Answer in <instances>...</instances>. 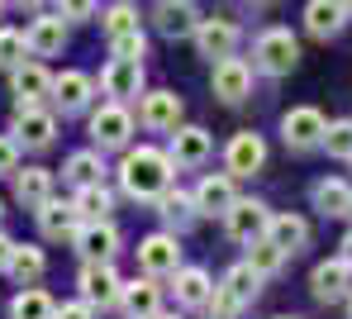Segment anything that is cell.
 Listing matches in <instances>:
<instances>
[{"label": "cell", "instance_id": "6da1fadb", "mask_svg": "<svg viewBox=\"0 0 352 319\" xmlns=\"http://www.w3.org/2000/svg\"><path fill=\"white\" fill-rule=\"evenodd\" d=\"M172 172L176 162L162 153V148H129L124 162H119V186L129 200H157V195L172 186Z\"/></svg>", "mask_w": 352, "mask_h": 319}, {"label": "cell", "instance_id": "7a4b0ae2", "mask_svg": "<svg viewBox=\"0 0 352 319\" xmlns=\"http://www.w3.org/2000/svg\"><path fill=\"white\" fill-rule=\"evenodd\" d=\"M257 291H262V276H257L248 262H234V267L224 272V281L214 286L210 310H214V319H238L243 305H252V300H257Z\"/></svg>", "mask_w": 352, "mask_h": 319}, {"label": "cell", "instance_id": "3957f363", "mask_svg": "<svg viewBox=\"0 0 352 319\" xmlns=\"http://www.w3.org/2000/svg\"><path fill=\"white\" fill-rule=\"evenodd\" d=\"M295 63H300V43L291 29H267L252 48V67L267 76H286V72H295Z\"/></svg>", "mask_w": 352, "mask_h": 319}, {"label": "cell", "instance_id": "277c9868", "mask_svg": "<svg viewBox=\"0 0 352 319\" xmlns=\"http://www.w3.org/2000/svg\"><path fill=\"white\" fill-rule=\"evenodd\" d=\"M76 291H81V300H86V305L105 310V305H119L124 281H119V272L110 267V262H86V267H81V276H76Z\"/></svg>", "mask_w": 352, "mask_h": 319}, {"label": "cell", "instance_id": "5b68a950", "mask_svg": "<svg viewBox=\"0 0 352 319\" xmlns=\"http://www.w3.org/2000/svg\"><path fill=\"white\" fill-rule=\"evenodd\" d=\"M53 133H58V120L48 115V110H38V105H14V124H10V138L19 143V148H48L53 143Z\"/></svg>", "mask_w": 352, "mask_h": 319}, {"label": "cell", "instance_id": "8992f818", "mask_svg": "<svg viewBox=\"0 0 352 319\" xmlns=\"http://www.w3.org/2000/svg\"><path fill=\"white\" fill-rule=\"evenodd\" d=\"M324 133H329V124H324V115L314 105H295V110H286V120H281V138H286V148H295V153L319 148Z\"/></svg>", "mask_w": 352, "mask_h": 319}, {"label": "cell", "instance_id": "52a82bcc", "mask_svg": "<svg viewBox=\"0 0 352 319\" xmlns=\"http://www.w3.org/2000/svg\"><path fill=\"white\" fill-rule=\"evenodd\" d=\"M129 133H133V115L124 110V100H110V105H100V110L91 115V138H96L100 153H105V148H124Z\"/></svg>", "mask_w": 352, "mask_h": 319}, {"label": "cell", "instance_id": "ba28073f", "mask_svg": "<svg viewBox=\"0 0 352 319\" xmlns=\"http://www.w3.org/2000/svg\"><path fill=\"white\" fill-rule=\"evenodd\" d=\"M210 86H214V96H219L224 105H238V100H248V91H252V67L229 53V58H219V63H214Z\"/></svg>", "mask_w": 352, "mask_h": 319}, {"label": "cell", "instance_id": "9c48e42d", "mask_svg": "<svg viewBox=\"0 0 352 319\" xmlns=\"http://www.w3.org/2000/svg\"><path fill=\"white\" fill-rule=\"evenodd\" d=\"M190 38H195V48H200L205 58H214V63H219V58H229V53L238 48V24L229 19V14H210V19H200V24H195V34H190Z\"/></svg>", "mask_w": 352, "mask_h": 319}, {"label": "cell", "instance_id": "30bf717a", "mask_svg": "<svg viewBox=\"0 0 352 319\" xmlns=\"http://www.w3.org/2000/svg\"><path fill=\"white\" fill-rule=\"evenodd\" d=\"M72 243H76V253L86 257V262H110L119 253V229L110 219H86L76 234H72Z\"/></svg>", "mask_w": 352, "mask_h": 319}, {"label": "cell", "instance_id": "8fae6325", "mask_svg": "<svg viewBox=\"0 0 352 319\" xmlns=\"http://www.w3.org/2000/svg\"><path fill=\"white\" fill-rule=\"evenodd\" d=\"M267 219H272V210L262 200H234L229 214H224V229H229L234 243H252V239L267 234Z\"/></svg>", "mask_w": 352, "mask_h": 319}, {"label": "cell", "instance_id": "7c38bea8", "mask_svg": "<svg viewBox=\"0 0 352 319\" xmlns=\"http://www.w3.org/2000/svg\"><path fill=\"white\" fill-rule=\"evenodd\" d=\"M138 267H143L148 276H176V267H181V243H176V234H148V239L138 243Z\"/></svg>", "mask_w": 352, "mask_h": 319}, {"label": "cell", "instance_id": "4fadbf2b", "mask_svg": "<svg viewBox=\"0 0 352 319\" xmlns=\"http://www.w3.org/2000/svg\"><path fill=\"white\" fill-rule=\"evenodd\" d=\"M195 24H200V10L190 0H157L153 5V29L162 38H190Z\"/></svg>", "mask_w": 352, "mask_h": 319}, {"label": "cell", "instance_id": "5bb4252c", "mask_svg": "<svg viewBox=\"0 0 352 319\" xmlns=\"http://www.w3.org/2000/svg\"><path fill=\"white\" fill-rule=\"evenodd\" d=\"M224 162H229V177H257L262 162H267V143H262V133H252V129L234 133Z\"/></svg>", "mask_w": 352, "mask_h": 319}, {"label": "cell", "instance_id": "9a60e30c", "mask_svg": "<svg viewBox=\"0 0 352 319\" xmlns=\"http://www.w3.org/2000/svg\"><path fill=\"white\" fill-rule=\"evenodd\" d=\"M100 91L129 100V96H143V58H110L100 72Z\"/></svg>", "mask_w": 352, "mask_h": 319}, {"label": "cell", "instance_id": "2e32d148", "mask_svg": "<svg viewBox=\"0 0 352 319\" xmlns=\"http://www.w3.org/2000/svg\"><path fill=\"white\" fill-rule=\"evenodd\" d=\"M210 133L200 124H176L172 129V148H167V157H172L176 167H205V157H210Z\"/></svg>", "mask_w": 352, "mask_h": 319}, {"label": "cell", "instance_id": "e0dca14e", "mask_svg": "<svg viewBox=\"0 0 352 319\" xmlns=\"http://www.w3.org/2000/svg\"><path fill=\"white\" fill-rule=\"evenodd\" d=\"M119 305H124V315L129 319H153L162 310V286H157V276H138V281H129L124 291H119Z\"/></svg>", "mask_w": 352, "mask_h": 319}, {"label": "cell", "instance_id": "ac0fdd59", "mask_svg": "<svg viewBox=\"0 0 352 319\" xmlns=\"http://www.w3.org/2000/svg\"><path fill=\"white\" fill-rule=\"evenodd\" d=\"M91 96H96V86H91L86 72H62V76H53V105H58L62 115H81L91 105Z\"/></svg>", "mask_w": 352, "mask_h": 319}, {"label": "cell", "instance_id": "d6986e66", "mask_svg": "<svg viewBox=\"0 0 352 319\" xmlns=\"http://www.w3.org/2000/svg\"><path fill=\"white\" fill-rule=\"evenodd\" d=\"M10 86H14V105H38L53 96V76L38 63H19L10 72Z\"/></svg>", "mask_w": 352, "mask_h": 319}, {"label": "cell", "instance_id": "ffe728a7", "mask_svg": "<svg viewBox=\"0 0 352 319\" xmlns=\"http://www.w3.org/2000/svg\"><path fill=\"white\" fill-rule=\"evenodd\" d=\"M309 286H314L319 300H343L348 286H352V262H348V257H329V262H319L314 276H309Z\"/></svg>", "mask_w": 352, "mask_h": 319}, {"label": "cell", "instance_id": "44dd1931", "mask_svg": "<svg viewBox=\"0 0 352 319\" xmlns=\"http://www.w3.org/2000/svg\"><path fill=\"white\" fill-rule=\"evenodd\" d=\"M234 177L229 172H210V177H200V186H195V210L200 214H229V205H234Z\"/></svg>", "mask_w": 352, "mask_h": 319}, {"label": "cell", "instance_id": "7402d4cb", "mask_svg": "<svg viewBox=\"0 0 352 319\" xmlns=\"http://www.w3.org/2000/svg\"><path fill=\"white\" fill-rule=\"evenodd\" d=\"M138 120H143L148 129H157V133L176 129V124H181V96H176V91H148Z\"/></svg>", "mask_w": 352, "mask_h": 319}, {"label": "cell", "instance_id": "603a6c76", "mask_svg": "<svg viewBox=\"0 0 352 319\" xmlns=\"http://www.w3.org/2000/svg\"><path fill=\"white\" fill-rule=\"evenodd\" d=\"M24 38H29V53L53 58V53H62V43H67V19H62V14H38Z\"/></svg>", "mask_w": 352, "mask_h": 319}, {"label": "cell", "instance_id": "cb8c5ba5", "mask_svg": "<svg viewBox=\"0 0 352 319\" xmlns=\"http://www.w3.org/2000/svg\"><path fill=\"white\" fill-rule=\"evenodd\" d=\"M14 200H19L24 210L48 205V200H53V172H48V167H24V172H14Z\"/></svg>", "mask_w": 352, "mask_h": 319}, {"label": "cell", "instance_id": "d4e9b609", "mask_svg": "<svg viewBox=\"0 0 352 319\" xmlns=\"http://www.w3.org/2000/svg\"><path fill=\"white\" fill-rule=\"evenodd\" d=\"M210 296H214V286H210L205 267H176V305L200 310V305H210Z\"/></svg>", "mask_w": 352, "mask_h": 319}, {"label": "cell", "instance_id": "484cf974", "mask_svg": "<svg viewBox=\"0 0 352 319\" xmlns=\"http://www.w3.org/2000/svg\"><path fill=\"white\" fill-rule=\"evenodd\" d=\"M38 214V229H43V239H72L76 229H81V214H76V205L67 200H48V205H38L34 210Z\"/></svg>", "mask_w": 352, "mask_h": 319}, {"label": "cell", "instance_id": "4316f807", "mask_svg": "<svg viewBox=\"0 0 352 319\" xmlns=\"http://www.w3.org/2000/svg\"><path fill=\"white\" fill-rule=\"evenodd\" d=\"M267 239H272L286 257H295L305 243H309V224H305L300 214H272V219H267Z\"/></svg>", "mask_w": 352, "mask_h": 319}, {"label": "cell", "instance_id": "83f0119b", "mask_svg": "<svg viewBox=\"0 0 352 319\" xmlns=\"http://www.w3.org/2000/svg\"><path fill=\"white\" fill-rule=\"evenodd\" d=\"M19 286H34L43 272H48V253L43 248H34V243H14V253H10V267H5Z\"/></svg>", "mask_w": 352, "mask_h": 319}, {"label": "cell", "instance_id": "f1b7e54d", "mask_svg": "<svg viewBox=\"0 0 352 319\" xmlns=\"http://www.w3.org/2000/svg\"><path fill=\"white\" fill-rule=\"evenodd\" d=\"M157 214H162V219L172 224L176 234H181V229H190V224L200 219V210H195V195H186V191H172V186H167V191L157 195Z\"/></svg>", "mask_w": 352, "mask_h": 319}, {"label": "cell", "instance_id": "f546056e", "mask_svg": "<svg viewBox=\"0 0 352 319\" xmlns=\"http://www.w3.org/2000/svg\"><path fill=\"white\" fill-rule=\"evenodd\" d=\"M305 29H309L314 38H333V34L343 29V5H338V0H309V5H305Z\"/></svg>", "mask_w": 352, "mask_h": 319}, {"label": "cell", "instance_id": "4dcf8cb0", "mask_svg": "<svg viewBox=\"0 0 352 319\" xmlns=\"http://www.w3.org/2000/svg\"><path fill=\"white\" fill-rule=\"evenodd\" d=\"M53 296L38 286H19V296L10 300V319H53Z\"/></svg>", "mask_w": 352, "mask_h": 319}, {"label": "cell", "instance_id": "1f68e13d", "mask_svg": "<svg viewBox=\"0 0 352 319\" xmlns=\"http://www.w3.org/2000/svg\"><path fill=\"white\" fill-rule=\"evenodd\" d=\"M100 172H105V162H100V148L72 153V157H67V167H62V177H67L72 186H96V182H100Z\"/></svg>", "mask_w": 352, "mask_h": 319}, {"label": "cell", "instance_id": "d6a6232c", "mask_svg": "<svg viewBox=\"0 0 352 319\" xmlns=\"http://www.w3.org/2000/svg\"><path fill=\"white\" fill-rule=\"evenodd\" d=\"M72 205H76L81 224H86V219H110V210H115V195H110L105 186H100V182H96V186H76V200H72Z\"/></svg>", "mask_w": 352, "mask_h": 319}, {"label": "cell", "instance_id": "836d02e7", "mask_svg": "<svg viewBox=\"0 0 352 319\" xmlns=\"http://www.w3.org/2000/svg\"><path fill=\"white\" fill-rule=\"evenodd\" d=\"M281 262H286V253H281V248H276L267 234L248 243V267H252L257 276H272V272H281Z\"/></svg>", "mask_w": 352, "mask_h": 319}, {"label": "cell", "instance_id": "e575fe53", "mask_svg": "<svg viewBox=\"0 0 352 319\" xmlns=\"http://www.w3.org/2000/svg\"><path fill=\"white\" fill-rule=\"evenodd\" d=\"M314 210H319V214H348L352 191L343 182H319V186H314Z\"/></svg>", "mask_w": 352, "mask_h": 319}, {"label": "cell", "instance_id": "d590c367", "mask_svg": "<svg viewBox=\"0 0 352 319\" xmlns=\"http://www.w3.org/2000/svg\"><path fill=\"white\" fill-rule=\"evenodd\" d=\"M24 53H29L24 29H0V72H14V67L24 63Z\"/></svg>", "mask_w": 352, "mask_h": 319}, {"label": "cell", "instance_id": "8d00e7d4", "mask_svg": "<svg viewBox=\"0 0 352 319\" xmlns=\"http://www.w3.org/2000/svg\"><path fill=\"white\" fill-rule=\"evenodd\" d=\"M138 29V10L133 5H115V10H105V34L119 38V34H133Z\"/></svg>", "mask_w": 352, "mask_h": 319}, {"label": "cell", "instance_id": "74e56055", "mask_svg": "<svg viewBox=\"0 0 352 319\" xmlns=\"http://www.w3.org/2000/svg\"><path fill=\"white\" fill-rule=\"evenodd\" d=\"M324 148H329L333 157H352V120L329 124V133H324Z\"/></svg>", "mask_w": 352, "mask_h": 319}, {"label": "cell", "instance_id": "f35d334b", "mask_svg": "<svg viewBox=\"0 0 352 319\" xmlns=\"http://www.w3.org/2000/svg\"><path fill=\"white\" fill-rule=\"evenodd\" d=\"M110 53H115V58H143V53H148V38H143V29L110 38Z\"/></svg>", "mask_w": 352, "mask_h": 319}, {"label": "cell", "instance_id": "ab89813d", "mask_svg": "<svg viewBox=\"0 0 352 319\" xmlns=\"http://www.w3.org/2000/svg\"><path fill=\"white\" fill-rule=\"evenodd\" d=\"M96 5H100V0H58V14L67 24H86V19L96 14Z\"/></svg>", "mask_w": 352, "mask_h": 319}, {"label": "cell", "instance_id": "60d3db41", "mask_svg": "<svg viewBox=\"0 0 352 319\" xmlns=\"http://www.w3.org/2000/svg\"><path fill=\"white\" fill-rule=\"evenodd\" d=\"M14 172H19V143L0 138V177H14Z\"/></svg>", "mask_w": 352, "mask_h": 319}, {"label": "cell", "instance_id": "b9f144b4", "mask_svg": "<svg viewBox=\"0 0 352 319\" xmlns=\"http://www.w3.org/2000/svg\"><path fill=\"white\" fill-rule=\"evenodd\" d=\"M53 319H96V305H86V300H67L53 310Z\"/></svg>", "mask_w": 352, "mask_h": 319}, {"label": "cell", "instance_id": "7bdbcfd3", "mask_svg": "<svg viewBox=\"0 0 352 319\" xmlns=\"http://www.w3.org/2000/svg\"><path fill=\"white\" fill-rule=\"evenodd\" d=\"M10 253H14V239H10V234H5V229H0V272H5V267H10Z\"/></svg>", "mask_w": 352, "mask_h": 319}, {"label": "cell", "instance_id": "ee69618b", "mask_svg": "<svg viewBox=\"0 0 352 319\" xmlns=\"http://www.w3.org/2000/svg\"><path fill=\"white\" fill-rule=\"evenodd\" d=\"M10 5H19V10H43V0H10Z\"/></svg>", "mask_w": 352, "mask_h": 319}, {"label": "cell", "instance_id": "f6af8a7d", "mask_svg": "<svg viewBox=\"0 0 352 319\" xmlns=\"http://www.w3.org/2000/svg\"><path fill=\"white\" fill-rule=\"evenodd\" d=\"M338 257H348V262H352V229L343 234V253H338Z\"/></svg>", "mask_w": 352, "mask_h": 319}, {"label": "cell", "instance_id": "bcb514c9", "mask_svg": "<svg viewBox=\"0 0 352 319\" xmlns=\"http://www.w3.org/2000/svg\"><path fill=\"white\" fill-rule=\"evenodd\" d=\"M338 5H343V14H352V0H338Z\"/></svg>", "mask_w": 352, "mask_h": 319}, {"label": "cell", "instance_id": "7dc6e473", "mask_svg": "<svg viewBox=\"0 0 352 319\" xmlns=\"http://www.w3.org/2000/svg\"><path fill=\"white\" fill-rule=\"evenodd\" d=\"M153 319H181V315H162V310H157V315H153Z\"/></svg>", "mask_w": 352, "mask_h": 319}, {"label": "cell", "instance_id": "c3c4849f", "mask_svg": "<svg viewBox=\"0 0 352 319\" xmlns=\"http://www.w3.org/2000/svg\"><path fill=\"white\" fill-rule=\"evenodd\" d=\"M0 219H5V205H0Z\"/></svg>", "mask_w": 352, "mask_h": 319}, {"label": "cell", "instance_id": "681fc988", "mask_svg": "<svg viewBox=\"0 0 352 319\" xmlns=\"http://www.w3.org/2000/svg\"><path fill=\"white\" fill-rule=\"evenodd\" d=\"M0 14H5V0H0Z\"/></svg>", "mask_w": 352, "mask_h": 319}, {"label": "cell", "instance_id": "f907efd6", "mask_svg": "<svg viewBox=\"0 0 352 319\" xmlns=\"http://www.w3.org/2000/svg\"><path fill=\"white\" fill-rule=\"evenodd\" d=\"M281 319H295V315H281Z\"/></svg>", "mask_w": 352, "mask_h": 319}, {"label": "cell", "instance_id": "816d5d0a", "mask_svg": "<svg viewBox=\"0 0 352 319\" xmlns=\"http://www.w3.org/2000/svg\"><path fill=\"white\" fill-rule=\"evenodd\" d=\"M348 214H352V210H348Z\"/></svg>", "mask_w": 352, "mask_h": 319}]
</instances>
